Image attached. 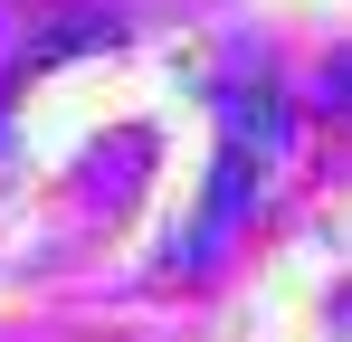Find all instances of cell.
I'll return each mask as SVG.
<instances>
[{"label": "cell", "instance_id": "obj_1", "mask_svg": "<svg viewBox=\"0 0 352 342\" xmlns=\"http://www.w3.org/2000/svg\"><path fill=\"white\" fill-rule=\"evenodd\" d=\"M324 95H352V57H333V67H324Z\"/></svg>", "mask_w": 352, "mask_h": 342}]
</instances>
